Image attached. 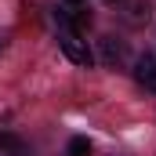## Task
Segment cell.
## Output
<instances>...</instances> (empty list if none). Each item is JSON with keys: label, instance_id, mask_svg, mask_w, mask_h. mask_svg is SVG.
<instances>
[{"label": "cell", "instance_id": "6da1fadb", "mask_svg": "<svg viewBox=\"0 0 156 156\" xmlns=\"http://www.w3.org/2000/svg\"><path fill=\"white\" fill-rule=\"evenodd\" d=\"M58 47H62V55H66L69 62H76V66H94V51L87 47V40H80V33H69V29H62V37H58Z\"/></svg>", "mask_w": 156, "mask_h": 156}, {"label": "cell", "instance_id": "7a4b0ae2", "mask_svg": "<svg viewBox=\"0 0 156 156\" xmlns=\"http://www.w3.org/2000/svg\"><path fill=\"white\" fill-rule=\"evenodd\" d=\"M134 80H138L145 91L156 94V58H153V55H142V58L134 62Z\"/></svg>", "mask_w": 156, "mask_h": 156}, {"label": "cell", "instance_id": "3957f363", "mask_svg": "<svg viewBox=\"0 0 156 156\" xmlns=\"http://www.w3.org/2000/svg\"><path fill=\"white\" fill-rule=\"evenodd\" d=\"M0 156H33V149L18 134H0Z\"/></svg>", "mask_w": 156, "mask_h": 156}, {"label": "cell", "instance_id": "277c9868", "mask_svg": "<svg viewBox=\"0 0 156 156\" xmlns=\"http://www.w3.org/2000/svg\"><path fill=\"white\" fill-rule=\"evenodd\" d=\"M102 62H105V66H120V62H123V44H120V40H113V37L102 40Z\"/></svg>", "mask_w": 156, "mask_h": 156}, {"label": "cell", "instance_id": "5b68a950", "mask_svg": "<svg viewBox=\"0 0 156 156\" xmlns=\"http://www.w3.org/2000/svg\"><path fill=\"white\" fill-rule=\"evenodd\" d=\"M62 22H66V29L69 33H80V29H87L91 26V11H73V15H62Z\"/></svg>", "mask_w": 156, "mask_h": 156}, {"label": "cell", "instance_id": "8992f818", "mask_svg": "<svg viewBox=\"0 0 156 156\" xmlns=\"http://www.w3.org/2000/svg\"><path fill=\"white\" fill-rule=\"evenodd\" d=\"M66 156H91V142H87V138H69Z\"/></svg>", "mask_w": 156, "mask_h": 156}, {"label": "cell", "instance_id": "52a82bcc", "mask_svg": "<svg viewBox=\"0 0 156 156\" xmlns=\"http://www.w3.org/2000/svg\"><path fill=\"white\" fill-rule=\"evenodd\" d=\"M66 4H69V7H80V4H83V0H66Z\"/></svg>", "mask_w": 156, "mask_h": 156}, {"label": "cell", "instance_id": "ba28073f", "mask_svg": "<svg viewBox=\"0 0 156 156\" xmlns=\"http://www.w3.org/2000/svg\"><path fill=\"white\" fill-rule=\"evenodd\" d=\"M105 4H116V0H105Z\"/></svg>", "mask_w": 156, "mask_h": 156}]
</instances>
